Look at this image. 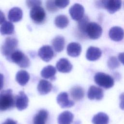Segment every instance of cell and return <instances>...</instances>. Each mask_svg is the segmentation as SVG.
Masks as SVG:
<instances>
[{
    "label": "cell",
    "mask_w": 124,
    "mask_h": 124,
    "mask_svg": "<svg viewBox=\"0 0 124 124\" xmlns=\"http://www.w3.org/2000/svg\"><path fill=\"white\" fill-rule=\"evenodd\" d=\"M16 79L19 85L24 86L29 81L30 75L26 71L20 70L17 72L16 76Z\"/></svg>",
    "instance_id": "obj_24"
},
{
    "label": "cell",
    "mask_w": 124,
    "mask_h": 124,
    "mask_svg": "<svg viewBox=\"0 0 124 124\" xmlns=\"http://www.w3.org/2000/svg\"><path fill=\"white\" fill-rule=\"evenodd\" d=\"M46 6L47 10L51 13H54L58 10V8L55 5L54 0L46 1Z\"/></svg>",
    "instance_id": "obj_30"
},
{
    "label": "cell",
    "mask_w": 124,
    "mask_h": 124,
    "mask_svg": "<svg viewBox=\"0 0 124 124\" xmlns=\"http://www.w3.org/2000/svg\"><path fill=\"white\" fill-rule=\"evenodd\" d=\"M52 88L51 83L45 79L40 80L37 85V90L40 94L42 95L49 93L51 91Z\"/></svg>",
    "instance_id": "obj_18"
},
{
    "label": "cell",
    "mask_w": 124,
    "mask_h": 124,
    "mask_svg": "<svg viewBox=\"0 0 124 124\" xmlns=\"http://www.w3.org/2000/svg\"><path fill=\"white\" fill-rule=\"evenodd\" d=\"M108 35L112 40L116 42L120 41L124 37V31L122 28L114 26L110 29Z\"/></svg>",
    "instance_id": "obj_13"
},
{
    "label": "cell",
    "mask_w": 124,
    "mask_h": 124,
    "mask_svg": "<svg viewBox=\"0 0 124 124\" xmlns=\"http://www.w3.org/2000/svg\"><path fill=\"white\" fill-rule=\"evenodd\" d=\"M82 48L81 45L76 42H72L69 44L67 46V54L72 57L78 56L81 52Z\"/></svg>",
    "instance_id": "obj_16"
},
{
    "label": "cell",
    "mask_w": 124,
    "mask_h": 124,
    "mask_svg": "<svg viewBox=\"0 0 124 124\" xmlns=\"http://www.w3.org/2000/svg\"><path fill=\"white\" fill-rule=\"evenodd\" d=\"M5 19V16L4 13L0 10V25L1 24H3L4 22V20Z\"/></svg>",
    "instance_id": "obj_36"
},
{
    "label": "cell",
    "mask_w": 124,
    "mask_h": 124,
    "mask_svg": "<svg viewBox=\"0 0 124 124\" xmlns=\"http://www.w3.org/2000/svg\"><path fill=\"white\" fill-rule=\"evenodd\" d=\"M2 124H17V122L15 120L12 119L8 118L6 119V121L4 123H3Z\"/></svg>",
    "instance_id": "obj_34"
},
{
    "label": "cell",
    "mask_w": 124,
    "mask_h": 124,
    "mask_svg": "<svg viewBox=\"0 0 124 124\" xmlns=\"http://www.w3.org/2000/svg\"><path fill=\"white\" fill-rule=\"evenodd\" d=\"M11 60L22 68H27L30 65L28 57L19 50L14 51L10 57Z\"/></svg>",
    "instance_id": "obj_6"
},
{
    "label": "cell",
    "mask_w": 124,
    "mask_h": 124,
    "mask_svg": "<svg viewBox=\"0 0 124 124\" xmlns=\"http://www.w3.org/2000/svg\"><path fill=\"white\" fill-rule=\"evenodd\" d=\"M56 66L58 71L64 73L70 72L73 68L72 64L70 61L66 58L60 59L57 62Z\"/></svg>",
    "instance_id": "obj_14"
},
{
    "label": "cell",
    "mask_w": 124,
    "mask_h": 124,
    "mask_svg": "<svg viewBox=\"0 0 124 124\" xmlns=\"http://www.w3.org/2000/svg\"><path fill=\"white\" fill-rule=\"evenodd\" d=\"M55 5L58 8H64L66 7L69 3L70 1L68 0H54Z\"/></svg>",
    "instance_id": "obj_31"
},
{
    "label": "cell",
    "mask_w": 124,
    "mask_h": 124,
    "mask_svg": "<svg viewBox=\"0 0 124 124\" xmlns=\"http://www.w3.org/2000/svg\"><path fill=\"white\" fill-rule=\"evenodd\" d=\"M102 28L96 22H89L86 27L85 35L91 39H97L102 35Z\"/></svg>",
    "instance_id": "obj_5"
},
{
    "label": "cell",
    "mask_w": 124,
    "mask_h": 124,
    "mask_svg": "<svg viewBox=\"0 0 124 124\" xmlns=\"http://www.w3.org/2000/svg\"><path fill=\"white\" fill-rule=\"evenodd\" d=\"M120 65V63L115 56L110 57L108 61V66L110 69H114L118 68Z\"/></svg>",
    "instance_id": "obj_29"
},
{
    "label": "cell",
    "mask_w": 124,
    "mask_h": 124,
    "mask_svg": "<svg viewBox=\"0 0 124 124\" xmlns=\"http://www.w3.org/2000/svg\"><path fill=\"white\" fill-rule=\"evenodd\" d=\"M87 96L90 100H101L104 97L103 90L95 86H91L88 91Z\"/></svg>",
    "instance_id": "obj_12"
},
{
    "label": "cell",
    "mask_w": 124,
    "mask_h": 124,
    "mask_svg": "<svg viewBox=\"0 0 124 124\" xmlns=\"http://www.w3.org/2000/svg\"><path fill=\"white\" fill-rule=\"evenodd\" d=\"M109 117L108 115L104 112H99L94 115L92 119L93 124H108Z\"/></svg>",
    "instance_id": "obj_25"
},
{
    "label": "cell",
    "mask_w": 124,
    "mask_h": 124,
    "mask_svg": "<svg viewBox=\"0 0 124 124\" xmlns=\"http://www.w3.org/2000/svg\"><path fill=\"white\" fill-rule=\"evenodd\" d=\"M23 13L22 10L19 7H14L10 9L8 12V17L10 21L17 22L21 20Z\"/></svg>",
    "instance_id": "obj_17"
},
{
    "label": "cell",
    "mask_w": 124,
    "mask_h": 124,
    "mask_svg": "<svg viewBox=\"0 0 124 124\" xmlns=\"http://www.w3.org/2000/svg\"><path fill=\"white\" fill-rule=\"evenodd\" d=\"M56 73V68L51 65H49L45 67L41 72V76L46 79H50L53 80L55 78V74Z\"/></svg>",
    "instance_id": "obj_21"
},
{
    "label": "cell",
    "mask_w": 124,
    "mask_h": 124,
    "mask_svg": "<svg viewBox=\"0 0 124 124\" xmlns=\"http://www.w3.org/2000/svg\"><path fill=\"white\" fill-rule=\"evenodd\" d=\"M52 45L55 51L57 52H61L63 50L64 47V38L62 36H56L52 40Z\"/></svg>",
    "instance_id": "obj_22"
},
{
    "label": "cell",
    "mask_w": 124,
    "mask_h": 124,
    "mask_svg": "<svg viewBox=\"0 0 124 124\" xmlns=\"http://www.w3.org/2000/svg\"><path fill=\"white\" fill-rule=\"evenodd\" d=\"M30 15L32 21L37 24L42 23L46 18V12L44 9L40 6L31 8Z\"/></svg>",
    "instance_id": "obj_7"
},
{
    "label": "cell",
    "mask_w": 124,
    "mask_h": 124,
    "mask_svg": "<svg viewBox=\"0 0 124 124\" xmlns=\"http://www.w3.org/2000/svg\"><path fill=\"white\" fill-rule=\"evenodd\" d=\"M89 22V18L87 16H84L81 20L78 21V30L83 35H85L86 27Z\"/></svg>",
    "instance_id": "obj_28"
},
{
    "label": "cell",
    "mask_w": 124,
    "mask_h": 124,
    "mask_svg": "<svg viewBox=\"0 0 124 124\" xmlns=\"http://www.w3.org/2000/svg\"><path fill=\"white\" fill-rule=\"evenodd\" d=\"M15 30L14 25L11 22L5 21L0 27V32L2 35H10Z\"/></svg>",
    "instance_id": "obj_26"
},
{
    "label": "cell",
    "mask_w": 124,
    "mask_h": 124,
    "mask_svg": "<svg viewBox=\"0 0 124 124\" xmlns=\"http://www.w3.org/2000/svg\"><path fill=\"white\" fill-rule=\"evenodd\" d=\"M97 7L105 8L110 14H113L121 7L122 1L120 0H104L96 1Z\"/></svg>",
    "instance_id": "obj_3"
},
{
    "label": "cell",
    "mask_w": 124,
    "mask_h": 124,
    "mask_svg": "<svg viewBox=\"0 0 124 124\" xmlns=\"http://www.w3.org/2000/svg\"><path fill=\"white\" fill-rule=\"evenodd\" d=\"M120 108L122 110H124V93H123L120 95Z\"/></svg>",
    "instance_id": "obj_33"
},
{
    "label": "cell",
    "mask_w": 124,
    "mask_h": 124,
    "mask_svg": "<svg viewBox=\"0 0 124 124\" xmlns=\"http://www.w3.org/2000/svg\"><path fill=\"white\" fill-rule=\"evenodd\" d=\"M74 119V115L69 111H64L59 114L58 117L59 124H71Z\"/></svg>",
    "instance_id": "obj_20"
},
{
    "label": "cell",
    "mask_w": 124,
    "mask_h": 124,
    "mask_svg": "<svg viewBox=\"0 0 124 124\" xmlns=\"http://www.w3.org/2000/svg\"><path fill=\"white\" fill-rule=\"evenodd\" d=\"M4 84V77L3 75L0 73V90H1L3 87Z\"/></svg>",
    "instance_id": "obj_37"
},
{
    "label": "cell",
    "mask_w": 124,
    "mask_h": 124,
    "mask_svg": "<svg viewBox=\"0 0 124 124\" xmlns=\"http://www.w3.org/2000/svg\"><path fill=\"white\" fill-rule=\"evenodd\" d=\"M48 116V113L47 110L45 109L40 110L34 116L32 124H46Z\"/></svg>",
    "instance_id": "obj_19"
},
{
    "label": "cell",
    "mask_w": 124,
    "mask_h": 124,
    "mask_svg": "<svg viewBox=\"0 0 124 124\" xmlns=\"http://www.w3.org/2000/svg\"><path fill=\"white\" fill-rule=\"evenodd\" d=\"M41 1L40 0H27L26 3L28 7L30 8H32L35 6H40L41 4Z\"/></svg>",
    "instance_id": "obj_32"
},
{
    "label": "cell",
    "mask_w": 124,
    "mask_h": 124,
    "mask_svg": "<svg viewBox=\"0 0 124 124\" xmlns=\"http://www.w3.org/2000/svg\"><path fill=\"white\" fill-rule=\"evenodd\" d=\"M29 103V99L27 95L23 91L19 92L15 99V105L19 110H23L26 109Z\"/></svg>",
    "instance_id": "obj_10"
},
{
    "label": "cell",
    "mask_w": 124,
    "mask_h": 124,
    "mask_svg": "<svg viewBox=\"0 0 124 124\" xmlns=\"http://www.w3.org/2000/svg\"><path fill=\"white\" fill-rule=\"evenodd\" d=\"M102 55V52L100 48L94 46L89 47L86 53V59L90 61H94L99 59Z\"/></svg>",
    "instance_id": "obj_15"
},
{
    "label": "cell",
    "mask_w": 124,
    "mask_h": 124,
    "mask_svg": "<svg viewBox=\"0 0 124 124\" xmlns=\"http://www.w3.org/2000/svg\"><path fill=\"white\" fill-rule=\"evenodd\" d=\"M17 44L18 41L16 39L11 37H7L1 47L2 54L7 58H10L12 53L16 51Z\"/></svg>",
    "instance_id": "obj_4"
},
{
    "label": "cell",
    "mask_w": 124,
    "mask_h": 124,
    "mask_svg": "<svg viewBox=\"0 0 124 124\" xmlns=\"http://www.w3.org/2000/svg\"><path fill=\"white\" fill-rule=\"evenodd\" d=\"M38 55L43 61L47 62L53 58L54 51L50 46L45 45L42 46L39 49Z\"/></svg>",
    "instance_id": "obj_9"
},
{
    "label": "cell",
    "mask_w": 124,
    "mask_h": 124,
    "mask_svg": "<svg viewBox=\"0 0 124 124\" xmlns=\"http://www.w3.org/2000/svg\"><path fill=\"white\" fill-rule=\"evenodd\" d=\"M118 60L124 65V52H122L119 54Z\"/></svg>",
    "instance_id": "obj_35"
},
{
    "label": "cell",
    "mask_w": 124,
    "mask_h": 124,
    "mask_svg": "<svg viewBox=\"0 0 124 124\" xmlns=\"http://www.w3.org/2000/svg\"><path fill=\"white\" fill-rule=\"evenodd\" d=\"M69 12L73 19L78 21L84 16V9L82 5L75 3L70 8Z\"/></svg>",
    "instance_id": "obj_8"
},
{
    "label": "cell",
    "mask_w": 124,
    "mask_h": 124,
    "mask_svg": "<svg viewBox=\"0 0 124 124\" xmlns=\"http://www.w3.org/2000/svg\"><path fill=\"white\" fill-rule=\"evenodd\" d=\"M54 23L58 28L63 29L68 26L69 19L66 16L61 15L55 17Z\"/></svg>",
    "instance_id": "obj_27"
},
{
    "label": "cell",
    "mask_w": 124,
    "mask_h": 124,
    "mask_svg": "<svg viewBox=\"0 0 124 124\" xmlns=\"http://www.w3.org/2000/svg\"><path fill=\"white\" fill-rule=\"evenodd\" d=\"M70 95L72 98L75 101H79L82 99L84 95L83 89L79 86H76L70 90Z\"/></svg>",
    "instance_id": "obj_23"
},
{
    "label": "cell",
    "mask_w": 124,
    "mask_h": 124,
    "mask_svg": "<svg viewBox=\"0 0 124 124\" xmlns=\"http://www.w3.org/2000/svg\"><path fill=\"white\" fill-rule=\"evenodd\" d=\"M94 80L96 84L105 89L110 88L114 84V81L112 77L102 72L96 73L94 77Z\"/></svg>",
    "instance_id": "obj_2"
},
{
    "label": "cell",
    "mask_w": 124,
    "mask_h": 124,
    "mask_svg": "<svg viewBox=\"0 0 124 124\" xmlns=\"http://www.w3.org/2000/svg\"><path fill=\"white\" fill-rule=\"evenodd\" d=\"M15 105V99L12 90H4L0 93V111L12 108Z\"/></svg>",
    "instance_id": "obj_1"
},
{
    "label": "cell",
    "mask_w": 124,
    "mask_h": 124,
    "mask_svg": "<svg viewBox=\"0 0 124 124\" xmlns=\"http://www.w3.org/2000/svg\"><path fill=\"white\" fill-rule=\"evenodd\" d=\"M57 102L62 108H70L75 104L73 101L69 99L68 94L66 92H62L58 95Z\"/></svg>",
    "instance_id": "obj_11"
}]
</instances>
